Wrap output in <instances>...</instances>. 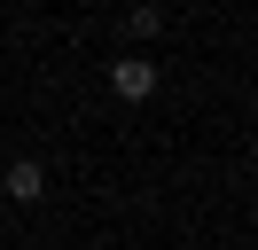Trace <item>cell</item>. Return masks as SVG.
<instances>
[{"instance_id":"1","label":"cell","mask_w":258,"mask_h":250,"mask_svg":"<svg viewBox=\"0 0 258 250\" xmlns=\"http://www.w3.org/2000/svg\"><path fill=\"white\" fill-rule=\"evenodd\" d=\"M110 86H117V102H149V94H157V62L149 55H117L110 62Z\"/></svg>"},{"instance_id":"3","label":"cell","mask_w":258,"mask_h":250,"mask_svg":"<svg viewBox=\"0 0 258 250\" xmlns=\"http://www.w3.org/2000/svg\"><path fill=\"white\" fill-rule=\"evenodd\" d=\"M125 24H133V31H141V39H157V31H164V8H157V0H141V8H133V16H125Z\"/></svg>"},{"instance_id":"2","label":"cell","mask_w":258,"mask_h":250,"mask_svg":"<svg viewBox=\"0 0 258 250\" xmlns=\"http://www.w3.org/2000/svg\"><path fill=\"white\" fill-rule=\"evenodd\" d=\"M39 196H47V172L32 156H16V164L0 172V203H39Z\"/></svg>"}]
</instances>
